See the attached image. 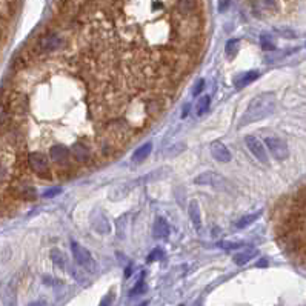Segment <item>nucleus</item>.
Returning <instances> with one entry per match:
<instances>
[{"label":"nucleus","instance_id":"nucleus-1","mask_svg":"<svg viewBox=\"0 0 306 306\" xmlns=\"http://www.w3.org/2000/svg\"><path fill=\"white\" fill-rule=\"evenodd\" d=\"M275 109V96L271 92H265L254 97L246 108V111L242 116L240 120V126H245L249 123L258 122V120H263L266 117H270Z\"/></svg>","mask_w":306,"mask_h":306},{"label":"nucleus","instance_id":"nucleus-2","mask_svg":"<svg viewBox=\"0 0 306 306\" xmlns=\"http://www.w3.org/2000/svg\"><path fill=\"white\" fill-rule=\"evenodd\" d=\"M71 251H72V255H74V260H76L82 268H85V270H88L91 272L96 271V262H94V258H92L91 253L86 248H83L77 242H72L71 243Z\"/></svg>","mask_w":306,"mask_h":306},{"label":"nucleus","instance_id":"nucleus-3","mask_svg":"<svg viewBox=\"0 0 306 306\" xmlns=\"http://www.w3.org/2000/svg\"><path fill=\"white\" fill-rule=\"evenodd\" d=\"M28 163H30L31 170L35 174H39L40 177H45V179L51 177L50 163H48V159H46V155H43L40 153H31L30 157H28Z\"/></svg>","mask_w":306,"mask_h":306},{"label":"nucleus","instance_id":"nucleus-4","mask_svg":"<svg viewBox=\"0 0 306 306\" xmlns=\"http://www.w3.org/2000/svg\"><path fill=\"white\" fill-rule=\"evenodd\" d=\"M194 182H196L197 185H208V187L217 188V189H226V188H229V183H228V180L223 177V175H220L217 172H209V171L197 175Z\"/></svg>","mask_w":306,"mask_h":306},{"label":"nucleus","instance_id":"nucleus-5","mask_svg":"<svg viewBox=\"0 0 306 306\" xmlns=\"http://www.w3.org/2000/svg\"><path fill=\"white\" fill-rule=\"evenodd\" d=\"M265 145L277 160H285L286 157L289 155L288 146H286V143L283 140H280L279 137H266Z\"/></svg>","mask_w":306,"mask_h":306},{"label":"nucleus","instance_id":"nucleus-6","mask_svg":"<svg viewBox=\"0 0 306 306\" xmlns=\"http://www.w3.org/2000/svg\"><path fill=\"white\" fill-rule=\"evenodd\" d=\"M245 143H246V146L249 148V151L254 154V157H255L258 162L268 165L270 159H268L266 148H265V145L260 140H258L257 137H254V136H246L245 137Z\"/></svg>","mask_w":306,"mask_h":306},{"label":"nucleus","instance_id":"nucleus-7","mask_svg":"<svg viewBox=\"0 0 306 306\" xmlns=\"http://www.w3.org/2000/svg\"><path fill=\"white\" fill-rule=\"evenodd\" d=\"M209 150H211L212 157H214L217 162L228 163V162H231V159H233V155H231V153H229V150L226 148V145L221 143V142H212Z\"/></svg>","mask_w":306,"mask_h":306},{"label":"nucleus","instance_id":"nucleus-8","mask_svg":"<svg viewBox=\"0 0 306 306\" xmlns=\"http://www.w3.org/2000/svg\"><path fill=\"white\" fill-rule=\"evenodd\" d=\"M0 299H2L3 306H17L16 289L11 283H5L0 288Z\"/></svg>","mask_w":306,"mask_h":306},{"label":"nucleus","instance_id":"nucleus-9","mask_svg":"<svg viewBox=\"0 0 306 306\" xmlns=\"http://www.w3.org/2000/svg\"><path fill=\"white\" fill-rule=\"evenodd\" d=\"M62 43L63 42L57 34H46L39 40V48L42 51H52V50H57Z\"/></svg>","mask_w":306,"mask_h":306},{"label":"nucleus","instance_id":"nucleus-10","mask_svg":"<svg viewBox=\"0 0 306 306\" xmlns=\"http://www.w3.org/2000/svg\"><path fill=\"white\" fill-rule=\"evenodd\" d=\"M258 77H260V72L258 71H248V72L240 74V76L234 80V85H236L237 89H242L243 86L249 85V83L257 80Z\"/></svg>","mask_w":306,"mask_h":306},{"label":"nucleus","instance_id":"nucleus-11","mask_svg":"<svg viewBox=\"0 0 306 306\" xmlns=\"http://www.w3.org/2000/svg\"><path fill=\"white\" fill-rule=\"evenodd\" d=\"M188 214H189V219H191V221H192L194 228H196L197 231H200V229H202V217H200V208H199L197 200H191V202H189Z\"/></svg>","mask_w":306,"mask_h":306},{"label":"nucleus","instance_id":"nucleus-12","mask_svg":"<svg viewBox=\"0 0 306 306\" xmlns=\"http://www.w3.org/2000/svg\"><path fill=\"white\" fill-rule=\"evenodd\" d=\"M153 234L155 238H166L170 236V225L166 223V220L159 217L154 221V226H153Z\"/></svg>","mask_w":306,"mask_h":306},{"label":"nucleus","instance_id":"nucleus-13","mask_svg":"<svg viewBox=\"0 0 306 306\" xmlns=\"http://www.w3.org/2000/svg\"><path fill=\"white\" fill-rule=\"evenodd\" d=\"M68 155H69L68 150H67L65 146H62V145H54V146L51 148V159H52L54 162L60 163V165H63V163H67V162H68Z\"/></svg>","mask_w":306,"mask_h":306},{"label":"nucleus","instance_id":"nucleus-14","mask_svg":"<svg viewBox=\"0 0 306 306\" xmlns=\"http://www.w3.org/2000/svg\"><path fill=\"white\" fill-rule=\"evenodd\" d=\"M255 254H257V249H254V248H246L245 251L237 253V254L234 255L233 260H234L236 265L242 266V265H245V263H248L249 260H251L253 257H255Z\"/></svg>","mask_w":306,"mask_h":306},{"label":"nucleus","instance_id":"nucleus-15","mask_svg":"<svg viewBox=\"0 0 306 306\" xmlns=\"http://www.w3.org/2000/svg\"><path fill=\"white\" fill-rule=\"evenodd\" d=\"M72 154H74V159H76L77 162H82V163L89 159V153L82 143H76L72 146Z\"/></svg>","mask_w":306,"mask_h":306},{"label":"nucleus","instance_id":"nucleus-16","mask_svg":"<svg viewBox=\"0 0 306 306\" xmlns=\"http://www.w3.org/2000/svg\"><path fill=\"white\" fill-rule=\"evenodd\" d=\"M151 151H153V145L151 143H145L143 146H140L138 148V150L134 153V155H133V162H136V163H138V162H143L148 155L151 154Z\"/></svg>","mask_w":306,"mask_h":306},{"label":"nucleus","instance_id":"nucleus-17","mask_svg":"<svg viewBox=\"0 0 306 306\" xmlns=\"http://www.w3.org/2000/svg\"><path fill=\"white\" fill-rule=\"evenodd\" d=\"M197 6V0H179L177 2V9L182 14H191Z\"/></svg>","mask_w":306,"mask_h":306},{"label":"nucleus","instance_id":"nucleus-18","mask_svg":"<svg viewBox=\"0 0 306 306\" xmlns=\"http://www.w3.org/2000/svg\"><path fill=\"white\" fill-rule=\"evenodd\" d=\"M51 260L52 263L60 268V270H63L65 265H67V260H65V255L62 254V251H59V249H51Z\"/></svg>","mask_w":306,"mask_h":306},{"label":"nucleus","instance_id":"nucleus-19","mask_svg":"<svg viewBox=\"0 0 306 306\" xmlns=\"http://www.w3.org/2000/svg\"><path fill=\"white\" fill-rule=\"evenodd\" d=\"M238 40L237 39H231V40H228L226 42V46H225V52H226V55L229 59H233V57H236V54L238 52Z\"/></svg>","mask_w":306,"mask_h":306},{"label":"nucleus","instance_id":"nucleus-20","mask_svg":"<svg viewBox=\"0 0 306 306\" xmlns=\"http://www.w3.org/2000/svg\"><path fill=\"white\" fill-rule=\"evenodd\" d=\"M260 45H262V48L265 51H272V50H275V42L272 39V35H270V34H262L260 35Z\"/></svg>","mask_w":306,"mask_h":306},{"label":"nucleus","instance_id":"nucleus-21","mask_svg":"<svg viewBox=\"0 0 306 306\" xmlns=\"http://www.w3.org/2000/svg\"><path fill=\"white\" fill-rule=\"evenodd\" d=\"M209 103H211V99L209 96H203L199 99L197 102V116H203L209 109Z\"/></svg>","mask_w":306,"mask_h":306},{"label":"nucleus","instance_id":"nucleus-22","mask_svg":"<svg viewBox=\"0 0 306 306\" xmlns=\"http://www.w3.org/2000/svg\"><path fill=\"white\" fill-rule=\"evenodd\" d=\"M258 216H260V212H254V214L245 216V217H242V219H240V220L237 221L236 226H237V228H240V229H242V228H246L248 225H251L253 221H255Z\"/></svg>","mask_w":306,"mask_h":306},{"label":"nucleus","instance_id":"nucleus-23","mask_svg":"<svg viewBox=\"0 0 306 306\" xmlns=\"http://www.w3.org/2000/svg\"><path fill=\"white\" fill-rule=\"evenodd\" d=\"M217 246L221 248V249H226V251H231V249L242 248V243H236V242H219Z\"/></svg>","mask_w":306,"mask_h":306},{"label":"nucleus","instance_id":"nucleus-24","mask_svg":"<svg viewBox=\"0 0 306 306\" xmlns=\"http://www.w3.org/2000/svg\"><path fill=\"white\" fill-rule=\"evenodd\" d=\"M162 257H163V251H162V249H159V248H155L154 251L148 255L146 260L148 262H155V260H159V258H162Z\"/></svg>","mask_w":306,"mask_h":306},{"label":"nucleus","instance_id":"nucleus-25","mask_svg":"<svg viewBox=\"0 0 306 306\" xmlns=\"http://www.w3.org/2000/svg\"><path fill=\"white\" fill-rule=\"evenodd\" d=\"M203 88H205V80H203V79H200L197 83H196V85H194L192 86V91H191V94L192 96H199L200 94V92L203 91Z\"/></svg>","mask_w":306,"mask_h":306},{"label":"nucleus","instance_id":"nucleus-26","mask_svg":"<svg viewBox=\"0 0 306 306\" xmlns=\"http://www.w3.org/2000/svg\"><path fill=\"white\" fill-rule=\"evenodd\" d=\"M22 197L26 200H33L35 199V191L33 188H23L22 189Z\"/></svg>","mask_w":306,"mask_h":306},{"label":"nucleus","instance_id":"nucleus-27","mask_svg":"<svg viewBox=\"0 0 306 306\" xmlns=\"http://www.w3.org/2000/svg\"><path fill=\"white\" fill-rule=\"evenodd\" d=\"M62 192V188H51V189H46L45 192H43V197H46V199H50V197H55V196H59V194Z\"/></svg>","mask_w":306,"mask_h":306},{"label":"nucleus","instance_id":"nucleus-28","mask_svg":"<svg viewBox=\"0 0 306 306\" xmlns=\"http://www.w3.org/2000/svg\"><path fill=\"white\" fill-rule=\"evenodd\" d=\"M113 300H114V295L113 294H106L105 297H103V300L100 302V306H111Z\"/></svg>","mask_w":306,"mask_h":306},{"label":"nucleus","instance_id":"nucleus-29","mask_svg":"<svg viewBox=\"0 0 306 306\" xmlns=\"http://www.w3.org/2000/svg\"><path fill=\"white\" fill-rule=\"evenodd\" d=\"M145 291V283H143V280H140L138 282V285L136 286V288L131 291V295H134V294H140V292H143Z\"/></svg>","mask_w":306,"mask_h":306},{"label":"nucleus","instance_id":"nucleus-30","mask_svg":"<svg viewBox=\"0 0 306 306\" xmlns=\"http://www.w3.org/2000/svg\"><path fill=\"white\" fill-rule=\"evenodd\" d=\"M229 6V0H219V11H225V9Z\"/></svg>","mask_w":306,"mask_h":306},{"label":"nucleus","instance_id":"nucleus-31","mask_svg":"<svg viewBox=\"0 0 306 306\" xmlns=\"http://www.w3.org/2000/svg\"><path fill=\"white\" fill-rule=\"evenodd\" d=\"M189 109H191V106L189 105H185V108H183V111H182V119H185L188 114H189Z\"/></svg>","mask_w":306,"mask_h":306},{"label":"nucleus","instance_id":"nucleus-32","mask_svg":"<svg viewBox=\"0 0 306 306\" xmlns=\"http://www.w3.org/2000/svg\"><path fill=\"white\" fill-rule=\"evenodd\" d=\"M28 306H46L43 302H33V303H30Z\"/></svg>","mask_w":306,"mask_h":306},{"label":"nucleus","instance_id":"nucleus-33","mask_svg":"<svg viewBox=\"0 0 306 306\" xmlns=\"http://www.w3.org/2000/svg\"><path fill=\"white\" fill-rule=\"evenodd\" d=\"M257 266H258V268H260V266H266V260H262V262H258V263H257Z\"/></svg>","mask_w":306,"mask_h":306},{"label":"nucleus","instance_id":"nucleus-34","mask_svg":"<svg viewBox=\"0 0 306 306\" xmlns=\"http://www.w3.org/2000/svg\"><path fill=\"white\" fill-rule=\"evenodd\" d=\"M5 177V171L2 170V168H0V180H2Z\"/></svg>","mask_w":306,"mask_h":306},{"label":"nucleus","instance_id":"nucleus-35","mask_svg":"<svg viewBox=\"0 0 306 306\" xmlns=\"http://www.w3.org/2000/svg\"><path fill=\"white\" fill-rule=\"evenodd\" d=\"M140 306H148V302H143V303H142Z\"/></svg>","mask_w":306,"mask_h":306}]
</instances>
